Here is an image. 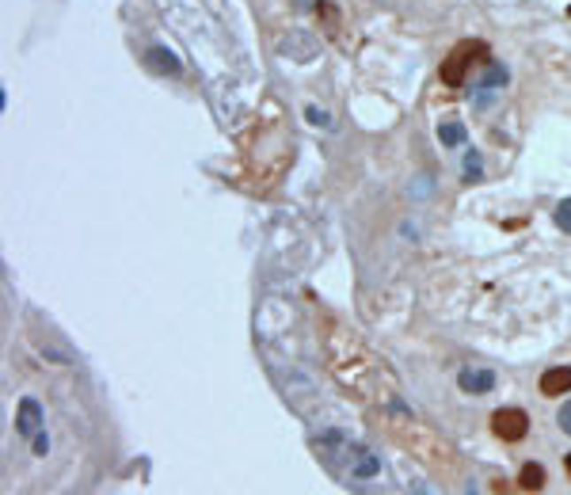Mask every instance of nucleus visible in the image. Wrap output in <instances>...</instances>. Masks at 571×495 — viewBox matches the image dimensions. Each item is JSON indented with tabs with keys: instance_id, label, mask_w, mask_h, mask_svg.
Returning <instances> with one entry per match:
<instances>
[{
	"instance_id": "nucleus-13",
	"label": "nucleus",
	"mask_w": 571,
	"mask_h": 495,
	"mask_svg": "<svg viewBox=\"0 0 571 495\" xmlns=\"http://www.w3.org/2000/svg\"><path fill=\"white\" fill-rule=\"evenodd\" d=\"M560 427L567 430V435H571V400L564 404V408H560Z\"/></svg>"
},
{
	"instance_id": "nucleus-6",
	"label": "nucleus",
	"mask_w": 571,
	"mask_h": 495,
	"mask_svg": "<svg viewBox=\"0 0 571 495\" xmlns=\"http://www.w3.org/2000/svg\"><path fill=\"white\" fill-rule=\"evenodd\" d=\"M457 385L465 392H488L495 385V374L491 370H461L457 374Z\"/></svg>"
},
{
	"instance_id": "nucleus-14",
	"label": "nucleus",
	"mask_w": 571,
	"mask_h": 495,
	"mask_svg": "<svg viewBox=\"0 0 571 495\" xmlns=\"http://www.w3.org/2000/svg\"><path fill=\"white\" fill-rule=\"evenodd\" d=\"M46 450H50V438L38 430V435H35V453H46Z\"/></svg>"
},
{
	"instance_id": "nucleus-2",
	"label": "nucleus",
	"mask_w": 571,
	"mask_h": 495,
	"mask_svg": "<svg viewBox=\"0 0 571 495\" xmlns=\"http://www.w3.org/2000/svg\"><path fill=\"white\" fill-rule=\"evenodd\" d=\"M491 427H495V435H499L503 442H522L526 430H529V419H526V412H518V408H499L491 415Z\"/></svg>"
},
{
	"instance_id": "nucleus-5",
	"label": "nucleus",
	"mask_w": 571,
	"mask_h": 495,
	"mask_svg": "<svg viewBox=\"0 0 571 495\" xmlns=\"http://www.w3.org/2000/svg\"><path fill=\"white\" fill-rule=\"evenodd\" d=\"M145 66H149L152 73H168V76H175V73H180V58H175L172 50H164V46H152L149 54H145Z\"/></svg>"
},
{
	"instance_id": "nucleus-9",
	"label": "nucleus",
	"mask_w": 571,
	"mask_h": 495,
	"mask_svg": "<svg viewBox=\"0 0 571 495\" xmlns=\"http://www.w3.org/2000/svg\"><path fill=\"white\" fill-rule=\"evenodd\" d=\"M484 88H499V84H506V69L503 66H488V73H484V81H480Z\"/></svg>"
},
{
	"instance_id": "nucleus-4",
	"label": "nucleus",
	"mask_w": 571,
	"mask_h": 495,
	"mask_svg": "<svg viewBox=\"0 0 571 495\" xmlns=\"http://www.w3.org/2000/svg\"><path fill=\"white\" fill-rule=\"evenodd\" d=\"M541 392L544 397H564L571 392V366H552L541 374Z\"/></svg>"
},
{
	"instance_id": "nucleus-12",
	"label": "nucleus",
	"mask_w": 571,
	"mask_h": 495,
	"mask_svg": "<svg viewBox=\"0 0 571 495\" xmlns=\"http://www.w3.org/2000/svg\"><path fill=\"white\" fill-rule=\"evenodd\" d=\"M305 119H309L313 126H332V119H328V114H324L320 107H309V111H305Z\"/></svg>"
},
{
	"instance_id": "nucleus-3",
	"label": "nucleus",
	"mask_w": 571,
	"mask_h": 495,
	"mask_svg": "<svg viewBox=\"0 0 571 495\" xmlns=\"http://www.w3.org/2000/svg\"><path fill=\"white\" fill-rule=\"evenodd\" d=\"M38 430H42V408H38L35 397H23L19 408H16V435L31 438V435H38Z\"/></svg>"
},
{
	"instance_id": "nucleus-15",
	"label": "nucleus",
	"mask_w": 571,
	"mask_h": 495,
	"mask_svg": "<svg viewBox=\"0 0 571 495\" xmlns=\"http://www.w3.org/2000/svg\"><path fill=\"white\" fill-rule=\"evenodd\" d=\"M564 465H567V473H571V453H564Z\"/></svg>"
},
{
	"instance_id": "nucleus-10",
	"label": "nucleus",
	"mask_w": 571,
	"mask_h": 495,
	"mask_svg": "<svg viewBox=\"0 0 571 495\" xmlns=\"http://www.w3.org/2000/svg\"><path fill=\"white\" fill-rule=\"evenodd\" d=\"M556 225H560L564 233H571V198H564L560 206H556Z\"/></svg>"
},
{
	"instance_id": "nucleus-7",
	"label": "nucleus",
	"mask_w": 571,
	"mask_h": 495,
	"mask_svg": "<svg viewBox=\"0 0 571 495\" xmlns=\"http://www.w3.org/2000/svg\"><path fill=\"white\" fill-rule=\"evenodd\" d=\"M438 137H442V145H461L465 142V126L461 122H442Z\"/></svg>"
},
{
	"instance_id": "nucleus-11",
	"label": "nucleus",
	"mask_w": 571,
	"mask_h": 495,
	"mask_svg": "<svg viewBox=\"0 0 571 495\" xmlns=\"http://www.w3.org/2000/svg\"><path fill=\"white\" fill-rule=\"evenodd\" d=\"M480 172H484V164H480L476 152H468V157H465V175L473 180V175H480Z\"/></svg>"
},
{
	"instance_id": "nucleus-1",
	"label": "nucleus",
	"mask_w": 571,
	"mask_h": 495,
	"mask_svg": "<svg viewBox=\"0 0 571 495\" xmlns=\"http://www.w3.org/2000/svg\"><path fill=\"white\" fill-rule=\"evenodd\" d=\"M480 58H488V46L484 43H461V46H453L450 58L442 61V84L461 88L465 76H468V69L480 66Z\"/></svg>"
},
{
	"instance_id": "nucleus-8",
	"label": "nucleus",
	"mask_w": 571,
	"mask_h": 495,
	"mask_svg": "<svg viewBox=\"0 0 571 495\" xmlns=\"http://www.w3.org/2000/svg\"><path fill=\"white\" fill-rule=\"evenodd\" d=\"M518 480H522V488H526V491H537V488L544 484V468H541V465H526V468H522V476H518Z\"/></svg>"
}]
</instances>
